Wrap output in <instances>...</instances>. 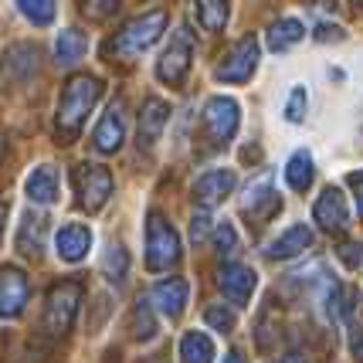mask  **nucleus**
<instances>
[{"label": "nucleus", "instance_id": "obj_1", "mask_svg": "<svg viewBox=\"0 0 363 363\" xmlns=\"http://www.w3.org/2000/svg\"><path fill=\"white\" fill-rule=\"evenodd\" d=\"M102 99V82L92 75H75V79L65 82L62 99H58V116H55V126H58V140L72 143L82 133L89 112L95 109V102Z\"/></svg>", "mask_w": 363, "mask_h": 363}, {"label": "nucleus", "instance_id": "obj_2", "mask_svg": "<svg viewBox=\"0 0 363 363\" xmlns=\"http://www.w3.org/2000/svg\"><path fill=\"white\" fill-rule=\"evenodd\" d=\"M82 306V282L75 279H65L55 282L48 289V302H45V333L48 336H65L72 330V323L79 316Z\"/></svg>", "mask_w": 363, "mask_h": 363}, {"label": "nucleus", "instance_id": "obj_3", "mask_svg": "<svg viewBox=\"0 0 363 363\" xmlns=\"http://www.w3.org/2000/svg\"><path fill=\"white\" fill-rule=\"evenodd\" d=\"M167 21H170V17H167L163 7L133 17L129 24H123V31L112 38L109 51H116V55H140V51H146V48H153L157 45V38L163 34V28H167Z\"/></svg>", "mask_w": 363, "mask_h": 363}, {"label": "nucleus", "instance_id": "obj_4", "mask_svg": "<svg viewBox=\"0 0 363 363\" xmlns=\"http://www.w3.org/2000/svg\"><path fill=\"white\" fill-rule=\"evenodd\" d=\"M177 258H180V235L160 211H153L146 218V269L167 272L170 265H177Z\"/></svg>", "mask_w": 363, "mask_h": 363}, {"label": "nucleus", "instance_id": "obj_5", "mask_svg": "<svg viewBox=\"0 0 363 363\" xmlns=\"http://www.w3.org/2000/svg\"><path fill=\"white\" fill-rule=\"evenodd\" d=\"M238 123H241V109H238L235 99H228V95L207 99L201 126H204V136H207V143H211V150H221L228 140H235Z\"/></svg>", "mask_w": 363, "mask_h": 363}, {"label": "nucleus", "instance_id": "obj_6", "mask_svg": "<svg viewBox=\"0 0 363 363\" xmlns=\"http://www.w3.org/2000/svg\"><path fill=\"white\" fill-rule=\"evenodd\" d=\"M190 55H194V34H190V28H177L167 51L157 62V79L163 85H180L190 72Z\"/></svg>", "mask_w": 363, "mask_h": 363}, {"label": "nucleus", "instance_id": "obj_7", "mask_svg": "<svg viewBox=\"0 0 363 363\" xmlns=\"http://www.w3.org/2000/svg\"><path fill=\"white\" fill-rule=\"evenodd\" d=\"M258 68V38L255 34H245L241 41L224 51L221 65H218V82H248Z\"/></svg>", "mask_w": 363, "mask_h": 363}, {"label": "nucleus", "instance_id": "obj_8", "mask_svg": "<svg viewBox=\"0 0 363 363\" xmlns=\"http://www.w3.org/2000/svg\"><path fill=\"white\" fill-rule=\"evenodd\" d=\"M75 190H79V201L85 211H102L106 201L112 197V174L106 167L82 163L75 170Z\"/></svg>", "mask_w": 363, "mask_h": 363}, {"label": "nucleus", "instance_id": "obj_9", "mask_svg": "<svg viewBox=\"0 0 363 363\" xmlns=\"http://www.w3.org/2000/svg\"><path fill=\"white\" fill-rule=\"evenodd\" d=\"M241 211L252 218L255 224H269L279 211H282V197L272 190V177H262L255 180L252 187L245 190V201H241Z\"/></svg>", "mask_w": 363, "mask_h": 363}, {"label": "nucleus", "instance_id": "obj_10", "mask_svg": "<svg viewBox=\"0 0 363 363\" xmlns=\"http://www.w3.org/2000/svg\"><path fill=\"white\" fill-rule=\"evenodd\" d=\"M38 68V48L34 45H11L0 65V89H14L21 82H28Z\"/></svg>", "mask_w": 363, "mask_h": 363}, {"label": "nucleus", "instance_id": "obj_11", "mask_svg": "<svg viewBox=\"0 0 363 363\" xmlns=\"http://www.w3.org/2000/svg\"><path fill=\"white\" fill-rule=\"evenodd\" d=\"M28 306V275L14 265H0V316L17 319Z\"/></svg>", "mask_w": 363, "mask_h": 363}, {"label": "nucleus", "instance_id": "obj_12", "mask_svg": "<svg viewBox=\"0 0 363 363\" xmlns=\"http://www.w3.org/2000/svg\"><path fill=\"white\" fill-rule=\"evenodd\" d=\"M126 140V102L119 99V102H112L106 116L99 119V126L92 133V146L99 153H116L119 146Z\"/></svg>", "mask_w": 363, "mask_h": 363}, {"label": "nucleus", "instance_id": "obj_13", "mask_svg": "<svg viewBox=\"0 0 363 363\" xmlns=\"http://www.w3.org/2000/svg\"><path fill=\"white\" fill-rule=\"evenodd\" d=\"M218 285H221L224 299L231 302V306H248L255 285H258V275H255V269H248V265L231 262V265H224V269L218 272Z\"/></svg>", "mask_w": 363, "mask_h": 363}, {"label": "nucleus", "instance_id": "obj_14", "mask_svg": "<svg viewBox=\"0 0 363 363\" xmlns=\"http://www.w3.org/2000/svg\"><path fill=\"white\" fill-rule=\"evenodd\" d=\"M313 218H316V224L326 228V231H347V224H350L347 197H343L336 187H326L319 194L316 207H313Z\"/></svg>", "mask_w": 363, "mask_h": 363}, {"label": "nucleus", "instance_id": "obj_15", "mask_svg": "<svg viewBox=\"0 0 363 363\" xmlns=\"http://www.w3.org/2000/svg\"><path fill=\"white\" fill-rule=\"evenodd\" d=\"M187 299H190V285L184 282V279H163V282L153 289V296H150V302L160 309V316H167V319L184 316Z\"/></svg>", "mask_w": 363, "mask_h": 363}, {"label": "nucleus", "instance_id": "obj_16", "mask_svg": "<svg viewBox=\"0 0 363 363\" xmlns=\"http://www.w3.org/2000/svg\"><path fill=\"white\" fill-rule=\"evenodd\" d=\"M235 184H238L235 170H207V174L197 177L194 197H197V204L201 207H214V204H221L224 197L235 190Z\"/></svg>", "mask_w": 363, "mask_h": 363}, {"label": "nucleus", "instance_id": "obj_17", "mask_svg": "<svg viewBox=\"0 0 363 363\" xmlns=\"http://www.w3.org/2000/svg\"><path fill=\"white\" fill-rule=\"evenodd\" d=\"M167 119H170V106L157 95H150L140 109V146H146V150L157 146V140L167 129Z\"/></svg>", "mask_w": 363, "mask_h": 363}, {"label": "nucleus", "instance_id": "obj_18", "mask_svg": "<svg viewBox=\"0 0 363 363\" xmlns=\"http://www.w3.org/2000/svg\"><path fill=\"white\" fill-rule=\"evenodd\" d=\"M55 248H58V258L62 262H82L89 248H92V231L85 224H62L58 235H55Z\"/></svg>", "mask_w": 363, "mask_h": 363}, {"label": "nucleus", "instance_id": "obj_19", "mask_svg": "<svg viewBox=\"0 0 363 363\" xmlns=\"http://www.w3.org/2000/svg\"><path fill=\"white\" fill-rule=\"evenodd\" d=\"M309 245H313V231H309V224H292L289 231H282V235L272 241L265 255H269L272 262H285V258L302 255Z\"/></svg>", "mask_w": 363, "mask_h": 363}, {"label": "nucleus", "instance_id": "obj_20", "mask_svg": "<svg viewBox=\"0 0 363 363\" xmlns=\"http://www.w3.org/2000/svg\"><path fill=\"white\" fill-rule=\"evenodd\" d=\"M45 231H48L45 214L28 211L21 218V231H17V252L24 255V258H38V255L45 252Z\"/></svg>", "mask_w": 363, "mask_h": 363}, {"label": "nucleus", "instance_id": "obj_21", "mask_svg": "<svg viewBox=\"0 0 363 363\" xmlns=\"http://www.w3.org/2000/svg\"><path fill=\"white\" fill-rule=\"evenodd\" d=\"M24 190H28V197H31L34 204H55L58 201V174H55V167H34L28 180H24Z\"/></svg>", "mask_w": 363, "mask_h": 363}, {"label": "nucleus", "instance_id": "obj_22", "mask_svg": "<svg viewBox=\"0 0 363 363\" xmlns=\"http://www.w3.org/2000/svg\"><path fill=\"white\" fill-rule=\"evenodd\" d=\"M302 38H306V28H302V21H296V17H279V21L269 28L272 51H289V48L299 45Z\"/></svg>", "mask_w": 363, "mask_h": 363}, {"label": "nucleus", "instance_id": "obj_23", "mask_svg": "<svg viewBox=\"0 0 363 363\" xmlns=\"http://www.w3.org/2000/svg\"><path fill=\"white\" fill-rule=\"evenodd\" d=\"M85 51H89V41H85V34H79L75 28L62 31V34H58V41H55V55H58V65H65V68L79 65Z\"/></svg>", "mask_w": 363, "mask_h": 363}, {"label": "nucleus", "instance_id": "obj_24", "mask_svg": "<svg viewBox=\"0 0 363 363\" xmlns=\"http://www.w3.org/2000/svg\"><path fill=\"white\" fill-rule=\"evenodd\" d=\"M313 157L306 153V150H299V153H292L289 157V163H285V180H289V187L299 190V194H306V190L313 187Z\"/></svg>", "mask_w": 363, "mask_h": 363}, {"label": "nucleus", "instance_id": "obj_25", "mask_svg": "<svg viewBox=\"0 0 363 363\" xmlns=\"http://www.w3.org/2000/svg\"><path fill=\"white\" fill-rule=\"evenodd\" d=\"M180 360L184 363H211L214 360V340L207 333H187L180 340Z\"/></svg>", "mask_w": 363, "mask_h": 363}, {"label": "nucleus", "instance_id": "obj_26", "mask_svg": "<svg viewBox=\"0 0 363 363\" xmlns=\"http://www.w3.org/2000/svg\"><path fill=\"white\" fill-rule=\"evenodd\" d=\"M129 333L133 340H153L157 336V316H153V302L150 299H136L133 306V316H129Z\"/></svg>", "mask_w": 363, "mask_h": 363}, {"label": "nucleus", "instance_id": "obj_27", "mask_svg": "<svg viewBox=\"0 0 363 363\" xmlns=\"http://www.w3.org/2000/svg\"><path fill=\"white\" fill-rule=\"evenodd\" d=\"M197 21L204 31H221L228 21V0H197Z\"/></svg>", "mask_w": 363, "mask_h": 363}, {"label": "nucleus", "instance_id": "obj_28", "mask_svg": "<svg viewBox=\"0 0 363 363\" xmlns=\"http://www.w3.org/2000/svg\"><path fill=\"white\" fill-rule=\"evenodd\" d=\"M126 272H129V255L123 245H112L106 258H102V275L109 279L112 285H123L126 282Z\"/></svg>", "mask_w": 363, "mask_h": 363}, {"label": "nucleus", "instance_id": "obj_29", "mask_svg": "<svg viewBox=\"0 0 363 363\" xmlns=\"http://www.w3.org/2000/svg\"><path fill=\"white\" fill-rule=\"evenodd\" d=\"M17 11L28 17L31 24L45 28L55 21V0H17Z\"/></svg>", "mask_w": 363, "mask_h": 363}, {"label": "nucleus", "instance_id": "obj_30", "mask_svg": "<svg viewBox=\"0 0 363 363\" xmlns=\"http://www.w3.org/2000/svg\"><path fill=\"white\" fill-rule=\"evenodd\" d=\"M214 248H218V255H235L238 252V231L231 221H221L214 228Z\"/></svg>", "mask_w": 363, "mask_h": 363}, {"label": "nucleus", "instance_id": "obj_31", "mask_svg": "<svg viewBox=\"0 0 363 363\" xmlns=\"http://www.w3.org/2000/svg\"><path fill=\"white\" fill-rule=\"evenodd\" d=\"M79 7L89 21H106L119 11V0H79Z\"/></svg>", "mask_w": 363, "mask_h": 363}, {"label": "nucleus", "instance_id": "obj_32", "mask_svg": "<svg viewBox=\"0 0 363 363\" xmlns=\"http://www.w3.org/2000/svg\"><path fill=\"white\" fill-rule=\"evenodd\" d=\"M306 109H309L306 89H292L289 102H285V119H289V123H302V119H306Z\"/></svg>", "mask_w": 363, "mask_h": 363}, {"label": "nucleus", "instance_id": "obj_33", "mask_svg": "<svg viewBox=\"0 0 363 363\" xmlns=\"http://www.w3.org/2000/svg\"><path fill=\"white\" fill-rule=\"evenodd\" d=\"M204 319H207V326H214L218 333H231V330H235V313H228L224 306H207Z\"/></svg>", "mask_w": 363, "mask_h": 363}, {"label": "nucleus", "instance_id": "obj_34", "mask_svg": "<svg viewBox=\"0 0 363 363\" xmlns=\"http://www.w3.org/2000/svg\"><path fill=\"white\" fill-rule=\"evenodd\" d=\"M211 231V207H197L194 211V218H190V241L194 245H201Z\"/></svg>", "mask_w": 363, "mask_h": 363}, {"label": "nucleus", "instance_id": "obj_35", "mask_svg": "<svg viewBox=\"0 0 363 363\" xmlns=\"http://www.w3.org/2000/svg\"><path fill=\"white\" fill-rule=\"evenodd\" d=\"M336 258H340L347 269H357V265L363 262V245L360 241H343V245L336 248Z\"/></svg>", "mask_w": 363, "mask_h": 363}, {"label": "nucleus", "instance_id": "obj_36", "mask_svg": "<svg viewBox=\"0 0 363 363\" xmlns=\"http://www.w3.org/2000/svg\"><path fill=\"white\" fill-rule=\"evenodd\" d=\"M350 190H353V197H357V211H360V218H363V170L360 174H350Z\"/></svg>", "mask_w": 363, "mask_h": 363}, {"label": "nucleus", "instance_id": "obj_37", "mask_svg": "<svg viewBox=\"0 0 363 363\" xmlns=\"http://www.w3.org/2000/svg\"><path fill=\"white\" fill-rule=\"evenodd\" d=\"M316 38L319 41H340V38H343V28H336V24H319Z\"/></svg>", "mask_w": 363, "mask_h": 363}, {"label": "nucleus", "instance_id": "obj_38", "mask_svg": "<svg viewBox=\"0 0 363 363\" xmlns=\"http://www.w3.org/2000/svg\"><path fill=\"white\" fill-rule=\"evenodd\" d=\"M350 350H353V357L363 363V330H353V336H350Z\"/></svg>", "mask_w": 363, "mask_h": 363}, {"label": "nucleus", "instance_id": "obj_39", "mask_svg": "<svg viewBox=\"0 0 363 363\" xmlns=\"http://www.w3.org/2000/svg\"><path fill=\"white\" fill-rule=\"evenodd\" d=\"M221 363H245V357H241V353H238V350H231V353H228V357H224Z\"/></svg>", "mask_w": 363, "mask_h": 363}, {"label": "nucleus", "instance_id": "obj_40", "mask_svg": "<svg viewBox=\"0 0 363 363\" xmlns=\"http://www.w3.org/2000/svg\"><path fill=\"white\" fill-rule=\"evenodd\" d=\"M4 224H7V207L0 204V235H4Z\"/></svg>", "mask_w": 363, "mask_h": 363}, {"label": "nucleus", "instance_id": "obj_41", "mask_svg": "<svg viewBox=\"0 0 363 363\" xmlns=\"http://www.w3.org/2000/svg\"><path fill=\"white\" fill-rule=\"evenodd\" d=\"M143 363H163V357H150V360H143Z\"/></svg>", "mask_w": 363, "mask_h": 363}, {"label": "nucleus", "instance_id": "obj_42", "mask_svg": "<svg viewBox=\"0 0 363 363\" xmlns=\"http://www.w3.org/2000/svg\"><path fill=\"white\" fill-rule=\"evenodd\" d=\"M285 363H302V360H299V357H289V360H285Z\"/></svg>", "mask_w": 363, "mask_h": 363}, {"label": "nucleus", "instance_id": "obj_43", "mask_svg": "<svg viewBox=\"0 0 363 363\" xmlns=\"http://www.w3.org/2000/svg\"><path fill=\"white\" fill-rule=\"evenodd\" d=\"M0 157H4V136H0Z\"/></svg>", "mask_w": 363, "mask_h": 363}]
</instances>
